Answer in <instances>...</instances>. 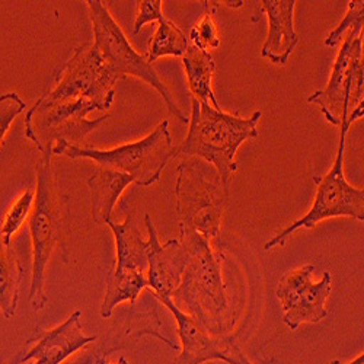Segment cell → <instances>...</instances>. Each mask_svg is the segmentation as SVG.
Segmentation results:
<instances>
[{
  "instance_id": "obj_1",
  "label": "cell",
  "mask_w": 364,
  "mask_h": 364,
  "mask_svg": "<svg viewBox=\"0 0 364 364\" xmlns=\"http://www.w3.org/2000/svg\"><path fill=\"white\" fill-rule=\"evenodd\" d=\"M179 240L188 247L190 259L171 299L211 336L225 337L235 321L222 272L223 251L211 247L200 235H184Z\"/></svg>"
},
{
  "instance_id": "obj_2",
  "label": "cell",
  "mask_w": 364,
  "mask_h": 364,
  "mask_svg": "<svg viewBox=\"0 0 364 364\" xmlns=\"http://www.w3.org/2000/svg\"><path fill=\"white\" fill-rule=\"evenodd\" d=\"M262 111H255L250 118H240L237 112L228 114L193 98L190 130L184 141L176 147V156L198 158L213 165L222 179L230 186L237 169L236 151L242 143L258 137L257 124Z\"/></svg>"
},
{
  "instance_id": "obj_3",
  "label": "cell",
  "mask_w": 364,
  "mask_h": 364,
  "mask_svg": "<svg viewBox=\"0 0 364 364\" xmlns=\"http://www.w3.org/2000/svg\"><path fill=\"white\" fill-rule=\"evenodd\" d=\"M229 187L213 165L198 158L182 161L176 168L175 184L179 236L200 235L207 240L218 237Z\"/></svg>"
},
{
  "instance_id": "obj_4",
  "label": "cell",
  "mask_w": 364,
  "mask_h": 364,
  "mask_svg": "<svg viewBox=\"0 0 364 364\" xmlns=\"http://www.w3.org/2000/svg\"><path fill=\"white\" fill-rule=\"evenodd\" d=\"M29 233L33 242V277L29 286V303L36 312L46 308V272L50 258L63 235L62 203L53 173V150H46L37 165V190L29 215Z\"/></svg>"
},
{
  "instance_id": "obj_5",
  "label": "cell",
  "mask_w": 364,
  "mask_h": 364,
  "mask_svg": "<svg viewBox=\"0 0 364 364\" xmlns=\"http://www.w3.org/2000/svg\"><path fill=\"white\" fill-rule=\"evenodd\" d=\"M53 155H63L70 159H92L102 168L130 175L139 187H149L161 181L162 171L176 156V147L172 144L169 119H164L149 136L133 143L100 150L58 140L53 144Z\"/></svg>"
},
{
  "instance_id": "obj_6",
  "label": "cell",
  "mask_w": 364,
  "mask_h": 364,
  "mask_svg": "<svg viewBox=\"0 0 364 364\" xmlns=\"http://www.w3.org/2000/svg\"><path fill=\"white\" fill-rule=\"evenodd\" d=\"M364 104L355 108L347 119L340 126V141L337 158L329 172L323 176H315L316 194L314 204L308 213L301 219L293 222L276 236H272L264 245V251H271L276 247H284L286 240L291 233L299 229H314L319 222L332 218H351L364 220V191L350 186L344 175V149L346 137L350 127L364 115Z\"/></svg>"
},
{
  "instance_id": "obj_7",
  "label": "cell",
  "mask_w": 364,
  "mask_h": 364,
  "mask_svg": "<svg viewBox=\"0 0 364 364\" xmlns=\"http://www.w3.org/2000/svg\"><path fill=\"white\" fill-rule=\"evenodd\" d=\"M86 4L94 29V44L101 53L109 70L118 79L134 76L146 82L151 87H155L165 100L171 114H173L182 123L187 124V115H184V112L173 102L171 92L159 77L155 68L147 62L144 55L133 48V46L129 43V38L123 33V29H121L118 22L112 18L104 2H101V0H87Z\"/></svg>"
},
{
  "instance_id": "obj_8",
  "label": "cell",
  "mask_w": 364,
  "mask_h": 364,
  "mask_svg": "<svg viewBox=\"0 0 364 364\" xmlns=\"http://www.w3.org/2000/svg\"><path fill=\"white\" fill-rule=\"evenodd\" d=\"M363 25H360L344 37L326 87L316 90L308 102L319 107L328 123L340 127L355 108L363 105Z\"/></svg>"
},
{
  "instance_id": "obj_9",
  "label": "cell",
  "mask_w": 364,
  "mask_h": 364,
  "mask_svg": "<svg viewBox=\"0 0 364 364\" xmlns=\"http://www.w3.org/2000/svg\"><path fill=\"white\" fill-rule=\"evenodd\" d=\"M118 80L97 46L86 43L75 48L73 55L55 75L54 87L40 100L44 102L89 100L97 104L98 111H107L114 102Z\"/></svg>"
},
{
  "instance_id": "obj_10",
  "label": "cell",
  "mask_w": 364,
  "mask_h": 364,
  "mask_svg": "<svg viewBox=\"0 0 364 364\" xmlns=\"http://www.w3.org/2000/svg\"><path fill=\"white\" fill-rule=\"evenodd\" d=\"M97 109V104L89 100L58 102L38 100L25 115V137L34 143L40 154L53 150V144L58 140L80 146L82 140L108 118V115H102L97 119H87V114Z\"/></svg>"
},
{
  "instance_id": "obj_11",
  "label": "cell",
  "mask_w": 364,
  "mask_h": 364,
  "mask_svg": "<svg viewBox=\"0 0 364 364\" xmlns=\"http://www.w3.org/2000/svg\"><path fill=\"white\" fill-rule=\"evenodd\" d=\"M314 265H303L280 279L276 296L282 303L283 322L296 331L301 323H318L328 315V299L332 293V276L323 271L322 279L312 282Z\"/></svg>"
},
{
  "instance_id": "obj_12",
  "label": "cell",
  "mask_w": 364,
  "mask_h": 364,
  "mask_svg": "<svg viewBox=\"0 0 364 364\" xmlns=\"http://www.w3.org/2000/svg\"><path fill=\"white\" fill-rule=\"evenodd\" d=\"M80 318L82 312L76 311L53 329L37 328L28 338L25 348L14 355L15 363L36 360V364H63L76 351L95 343V336L87 337L83 333Z\"/></svg>"
},
{
  "instance_id": "obj_13",
  "label": "cell",
  "mask_w": 364,
  "mask_h": 364,
  "mask_svg": "<svg viewBox=\"0 0 364 364\" xmlns=\"http://www.w3.org/2000/svg\"><path fill=\"white\" fill-rule=\"evenodd\" d=\"M147 229V283L155 297H171L178 289L190 259V250L179 239L161 244L158 232L149 215H144Z\"/></svg>"
},
{
  "instance_id": "obj_14",
  "label": "cell",
  "mask_w": 364,
  "mask_h": 364,
  "mask_svg": "<svg viewBox=\"0 0 364 364\" xmlns=\"http://www.w3.org/2000/svg\"><path fill=\"white\" fill-rule=\"evenodd\" d=\"M158 299L171 311L178 323L181 353L172 364H204L207 361L220 360V354L228 341L226 337L211 336L193 316L178 309L171 297Z\"/></svg>"
},
{
  "instance_id": "obj_15",
  "label": "cell",
  "mask_w": 364,
  "mask_h": 364,
  "mask_svg": "<svg viewBox=\"0 0 364 364\" xmlns=\"http://www.w3.org/2000/svg\"><path fill=\"white\" fill-rule=\"evenodd\" d=\"M296 0H262V12L268 18V34L261 55L272 65L284 66L299 44L294 29Z\"/></svg>"
},
{
  "instance_id": "obj_16",
  "label": "cell",
  "mask_w": 364,
  "mask_h": 364,
  "mask_svg": "<svg viewBox=\"0 0 364 364\" xmlns=\"http://www.w3.org/2000/svg\"><path fill=\"white\" fill-rule=\"evenodd\" d=\"M115 237V264L111 268L115 272H143L147 276V240L134 225L132 216L124 223L107 222Z\"/></svg>"
},
{
  "instance_id": "obj_17",
  "label": "cell",
  "mask_w": 364,
  "mask_h": 364,
  "mask_svg": "<svg viewBox=\"0 0 364 364\" xmlns=\"http://www.w3.org/2000/svg\"><path fill=\"white\" fill-rule=\"evenodd\" d=\"M132 182L134 181L130 175L102 166L87 179L92 200V216L98 225H107L111 220L118 198Z\"/></svg>"
},
{
  "instance_id": "obj_18",
  "label": "cell",
  "mask_w": 364,
  "mask_h": 364,
  "mask_svg": "<svg viewBox=\"0 0 364 364\" xmlns=\"http://www.w3.org/2000/svg\"><path fill=\"white\" fill-rule=\"evenodd\" d=\"M184 66L190 92L194 100L208 104L216 109H220L215 90H213V75L216 63L210 51H203L194 46H188L186 54L181 57Z\"/></svg>"
},
{
  "instance_id": "obj_19",
  "label": "cell",
  "mask_w": 364,
  "mask_h": 364,
  "mask_svg": "<svg viewBox=\"0 0 364 364\" xmlns=\"http://www.w3.org/2000/svg\"><path fill=\"white\" fill-rule=\"evenodd\" d=\"M23 268L11 242L0 236V312L11 319L18 309Z\"/></svg>"
},
{
  "instance_id": "obj_20",
  "label": "cell",
  "mask_w": 364,
  "mask_h": 364,
  "mask_svg": "<svg viewBox=\"0 0 364 364\" xmlns=\"http://www.w3.org/2000/svg\"><path fill=\"white\" fill-rule=\"evenodd\" d=\"M188 46H190V41L186 33L182 31L178 25H175L171 19L164 16L158 22L155 36L151 37L149 43L147 54L144 57L150 65L156 62L158 58L166 57V55L182 57L186 54Z\"/></svg>"
},
{
  "instance_id": "obj_21",
  "label": "cell",
  "mask_w": 364,
  "mask_h": 364,
  "mask_svg": "<svg viewBox=\"0 0 364 364\" xmlns=\"http://www.w3.org/2000/svg\"><path fill=\"white\" fill-rule=\"evenodd\" d=\"M204 15L203 18L191 28L190 38L191 46L208 51L210 48H219L220 46V37H219V29L216 26L213 14L215 9H211V2H203Z\"/></svg>"
},
{
  "instance_id": "obj_22",
  "label": "cell",
  "mask_w": 364,
  "mask_h": 364,
  "mask_svg": "<svg viewBox=\"0 0 364 364\" xmlns=\"http://www.w3.org/2000/svg\"><path fill=\"white\" fill-rule=\"evenodd\" d=\"M34 198H36V191L31 188H26L18 197V200L9 207L4 219L2 230H0V236H2L5 240L11 242V237L22 228L25 220L29 218V215H31Z\"/></svg>"
},
{
  "instance_id": "obj_23",
  "label": "cell",
  "mask_w": 364,
  "mask_h": 364,
  "mask_svg": "<svg viewBox=\"0 0 364 364\" xmlns=\"http://www.w3.org/2000/svg\"><path fill=\"white\" fill-rule=\"evenodd\" d=\"M360 25H364V2L363 0H351V2H348V9L344 19L325 38V46L329 48L340 47L344 37L353 28Z\"/></svg>"
},
{
  "instance_id": "obj_24",
  "label": "cell",
  "mask_w": 364,
  "mask_h": 364,
  "mask_svg": "<svg viewBox=\"0 0 364 364\" xmlns=\"http://www.w3.org/2000/svg\"><path fill=\"white\" fill-rule=\"evenodd\" d=\"M26 108L25 102L15 92L0 97V144L4 143L5 136L14 123V119Z\"/></svg>"
},
{
  "instance_id": "obj_25",
  "label": "cell",
  "mask_w": 364,
  "mask_h": 364,
  "mask_svg": "<svg viewBox=\"0 0 364 364\" xmlns=\"http://www.w3.org/2000/svg\"><path fill=\"white\" fill-rule=\"evenodd\" d=\"M162 0H141L134 21V34H139L141 28L149 22H159L164 18Z\"/></svg>"
},
{
  "instance_id": "obj_26",
  "label": "cell",
  "mask_w": 364,
  "mask_h": 364,
  "mask_svg": "<svg viewBox=\"0 0 364 364\" xmlns=\"http://www.w3.org/2000/svg\"><path fill=\"white\" fill-rule=\"evenodd\" d=\"M220 360L228 363V364H257L255 361H252L244 351H242L232 340L228 338L226 346L223 353L220 354ZM262 364H279L276 360H265Z\"/></svg>"
},
{
  "instance_id": "obj_27",
  "label": "cell",
  "mask_w": 364,
  "mask_h": 364,
  "mask_svg": "<svg viewBox=\"0 0 364 364\" xmlns=\"http://www.w3.org/2000/svg\"><path fill=\"white\" fill-rule=\"evenodd\" d=\"M98 354H100V353H95V351L90 350V351H87L86 354L77 357L76 360H73L72 363H68V364H94ZM0 364H16V363H15V360H14V357H12L11 360L0 358Z\"/></svg>"
},
{
  "instance_id": "obj_28",
  "label": "cell",
  "mask_w": 364,
  "mask_h": 364,
  "mask_svg": "<svg viewBox=\"0 0 364 364\" xmlns=\"http://www.w3.org/2000/svg\"><path fill=\"white\" fill-rule=\"evenodd\" d=\"M109 354H111V350H109V351L100 353V354L97 355V358H95V363H94V364H111V363H108V355H109ZM115 364H130V363L127 361V358H126V357L121 355Z\"/></svg>"
},
{
  "instance_id": "obj_29",
  "label": "cell",
  "mask_w": 364,
  "mask_h": 364,
  "mask_svg": "<svg viewBox=\"0 0 364 364\" xmlns=\"http://www.w3.org/2000/svg\"><path fill=\"white\" fill-rule=\"evenodd\" d=\"M331 364H364V354L361 353L358 357H355L353 361H348V363H343L340 360H333V361H331Z\"/></svg>"
}]
</instances>
